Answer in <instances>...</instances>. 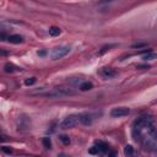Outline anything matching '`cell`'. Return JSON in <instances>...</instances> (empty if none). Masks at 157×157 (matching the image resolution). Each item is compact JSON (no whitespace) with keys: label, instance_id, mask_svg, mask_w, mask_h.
<instances>
[{"label":"cell","instance_id":"13","mask_svg":"<svg viewBox=\"0 0 157 157\" xmlns=\"http://www.w3.org/2000/svg\"><path fill=\"white\" fill-rule=\"evenodd\" d=\"M124 153H125L126 156H132V153H134V148H132L130 145H128V146H125V148H124Z\"/></svg>","mask_w":157,"mask_h":157},{"label":"cell","instance_id":"18","mask_svg":"<svg viewBox=\"0 0 157 157\" xmlns=\"http://www.w3.org/2000/svg\"><path fill=\"white\" fill-rule=\"evenodd\" d=\"M144 47H146V43H136L131 45V48H144Z\"/></svg>","mask_w":157,"mask_h":157},{"label":"cell","instance_id":"1","mask_svg":"<svg viewBox=\"0 0 157 157\" xmlns=\"http://www.w3.org/2000/svg\"><path fill=\"white\" fill-rule=\"evenodd\" d=\"M74 92L69 88H54L47 93H44L45 97H49V98H61V97H65V96H69V94H72Z\"/></svg>","mask_w":157,"mask_h":157},{"label":"cell","instance_id":"20","mask_svg":"<svg viewBox=\"0 0 157 157\" xmlns=\"http://www.w3.org/2000/svg\"><path fill=\"white\" fill-rule=\"evenodd\" d=\"M110 1H114V0H101V4H105V2H110Z\"/></svg>","mask_w":157,"mask_h":157},{"label":"cell","instance_id":"15","mask_svg":"<svg viewBox=\"0 0 157 157\" xmlns=\"http://www.w3.org/2000/svg\"><path fill=\"white\" fill-rule=\"evenodd\" d=\"M59 139H60V141H61L64 145H69V144H70V139H69V136H66V135H61Z\"/></svg>","mask_w":157,"mask_h":157},{"label":"cell","instance_id":"16","mask_svg":"<svg viewBox=\"0 0 157 157\" xmlns=\"http://www.w3.org/2000/svg\"><path fill=\"white\" fill-rule=\"evenodd\" d=\"M43 145H44L45 148H50V146H52L50 139H49V137H44V139H43Z\"/></svg>","mask_w":157,"mask_h":157},{"label":"cell","instance_id":"10","mask_svg":"<svg viewBox=\"0 0 157 157\" xmlns=\"http://www.w3.org/2000/svg\"><path fill=\"white\" fill-rule=\"evenodd\" d=\"M142 59H144L145 61H147V60H155V59H157V53H153V52L148 50V52H146V53L142 55Z\"/></svg>","mask_w":157,"mask_h":157},{"label":"cell","instance_id":"11","mask_svg":"<svg viewBox=\"0 0 157 157\" xmlns=\"http://www.w3.org/2000/svg\"><path fill=\"white\" fill-rule=\"evenodd\" d=\"M92 87H93L92 82H88V81H85V82H82L80 85V90L81 91H90V90H92Z\"/></svg>","mask_w":157,"mask_h":157},{"label":"cell","instance_id":"21","mask_svg":"<svg viewBox=\"0 0 157 157\" xmlns=\"http://www.w3.org/2000/svg\"><path fill=\"white\" fill-rule=\"evenodd\" d=\"M44 54H45V52H44V50H42V52H38V55H40V56H43Z\"/></svg>","mask_w":157,"mask_h":157},{"label":"cell","instance_id":"17","mask_svg":"<svg viewBox=\"0 0 157 157\" xmlns=\"http://www.w3.org/2000/svg\"><path fill=\"white\" fill-rule=\"evenodd\" d=\"M34 82H36V78H34V77H28V78L25 80V85H26V86H31V85H33Z\"/></svg>","mask_w":157,"mask_h":157},{"label":"cell","instance_id":"14","mask_svg":"<svg viewBox=\"0 0 157 157\" xmlns=\"http://www.w3.org/2000/svg\"><path fill=\"white\" fill-rule=\"evenodd\" d=\"M113 47H115V44H109V45H104L103 48H102V50L98 53V55H102V54H104L107 50H109L110 48H113Z\"/></svg>","mask_w":157,"mask_h":157},{"label":"cell","instance_id":"7","mask_svg":"<svg viewBox=\"0 0 157 157\" xmlns=\"http://www.w3.org/2000/svg\"><path fill=\"white\" fill-rule=\"evenodd\" d=\"M80 121L83 124V125H91L92 124V115L91 114H80Z\"/></svg>","mask_w":157,"mask_h":157},{"label":"cell","instance_id":"4","mask_svg":"<svg viewBox=\"0 0 157 157\" xmlns=\"http://www.w3.org/2000/svg\"><path fill=\"white\" fill-rule=\"evenodd\" d=\"M109 150L108 145L103 141H96V144L88 150V152L91 155H102V153H107Z\"/></svg>","mask_w":157,"mask_h":157},{"label":"cell","instance_id":"6","mask_svg":"<svg viewBox=\"0 0 157 157\" xmlns=\"http://www.w3.org/2000/svg\"><path fill=\"white\" fill-rule=\"evenodd\" d=\"M7 40L10 43H12V44H20V43L23 42V38L20 34H11V36L7 37Z\"/></svg>","mask_w":157,"mask_h":157},{"label":"cell","instance_id":"8","mask_svg":"<svg viewBox=\"0 0 157 157\" xmlns=\"http://www.w3.org/2000/svg\"><path fill=\"white\" fill-rule=\"evenodd\" d=\"M101 74H102V76H104L105 78H110V77H114V76H115V71H114L113 69H110V67H104V69H102Z\"/></svg>","mask_w":157,"mask_h":157},{"label":"cell","instance_id":"5","mask_svg":"<svg viewBox=\"0 0 157 157\" xmlns=\"http://www.w3.org/2000/svg\"><path fill=\"white\" fill-rule=\"evenodd\" d=\"M130 113V109L126 108V107H117V108H113L110 110V115L113 118H120V117H125Z\"/></svg>","mask_w":157,"mask_h":157},{"label":"cell","instance_id":"9","mask_svg":"<svg viewBox=\"0 0 157 157\" xmlns=\"http://www.w3.org/2000/svg\"><path fill=\"white\" fill-rule=\"evenodd\" d=\"M4 70H5V72H16V71H21V67H18V66H15L13 64H10V63H7V64H5V66H4Z\"/></svg>","mask_w":157,"mask_h":157},{"label":"cell","instance_id":"3","mask_svg":"<svg viewBox=\"0 0 157 157\" xmlns=\"http://www.w3.org/2000/svg\"><path fill=\"white\" fill-rule=\"evenodd\" d=\"M78 121H80V115L71 114V115H67L66 118H64L60 126H61V129H70V128H74Z\"/></svg>","mask_w":157,"mask_h":157},{"label":"cell","instance_id":"19","mask_svg":"<svg viewBox=\"0 0 157 157\" xmlns=\"http://www.w3.org/2000/svg\"><path fill=\"white\" fill-rule=\"evenodd\" d=\"M1 150H2V152H5V153H11V152H12V150H11L10 147H7V146H2Z\"/></svg>","mask_w":157,"mask_h":157},{"label":"cell","instance_id":"2","mask_svg":"<svg viewBox=\"0 0 157 157\" xmlns=\"http://www.w3.org/2000/svg\"><path fill=\"white\" fill-rule=\"evenodd\" d=\"M70 52V47L69 45H61V47H56L52 50L50 53V56L53 60H58V59H61L64 58L65 55H67Z\"/></svg>","mask_w":157,"mask_h":157},{"label":"cell","instance_id":"12","mask_svg":"<svg viewBox=\"0 0 157 157\" xmlns=\"http://www.w3.org/2000/svg\"><path fill=\"white\" fill-rule=\"evenodd\" d=\"M60 33H61V29H60L59 27L53 26V27H50V28H49V34H50L52 37H56V36H59Z\"/></svg>","mask_w":157,"mask_h":157}]
</instances>
